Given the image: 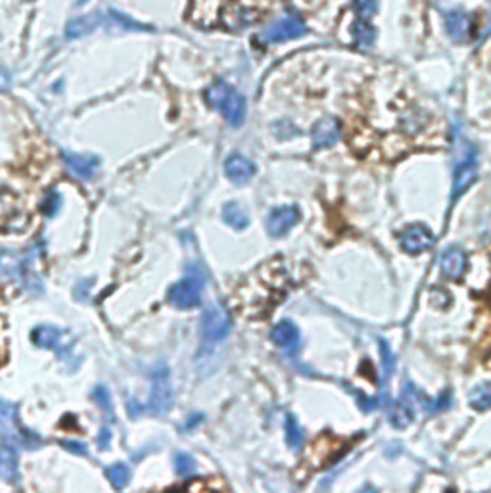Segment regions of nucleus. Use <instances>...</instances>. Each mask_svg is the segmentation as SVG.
Returning <instances> with one entry per match:
<instances>
[{"label": "nucleus", "instance_id": "f257e3e1", "mask_svg": "<svg viewBox=\"0 0 491 493\" xmlns=\"http://www.w3.org/2000/svg\"><path fill=\"white\" fill-rule=\"evenodd\" d=\"M206 271L200 265H190L176 285L169 288L167 299L176 309H190L202 304V292L206 288Z\"/></svg>", "mask_w": 491, "mask_h": 493}, {"label": "nucleus", "instance_id": "f03ea898", "mask_svg": "<svg viewBox=\"0 0 491 493\" xmlns=\"http://www.w3.org/2000/svg\"><path fill=\"white\" fill-rule=\"evenodd\" d=\"M206 100L211 108L223 112L225 120L233 127H240L246 117V98L228 83L217 81L206 90Z\"/></svg>", "mask_w": 491, "mask_h": 493}, {"label": "nucleus", "instance_id": "7ed1b4c3", "mask_svg": "<svg viewBox=\"0 0 491 493\" xmlns=\"http://www.w3.org/2000/svg\"><path fill=\"white\" fill-rule=\"evenodd\" d=\"M0 434L6 438L10 445H19V447L27 449H35L37 445H41V438L19 424L16 405L6 401V399H0Z\"/></svg>", "mask_w": 491, "mask_h": 493}, {"label": "nucleus", "instance_id": "20e7f679", "mask_svg": "<svg viewBox=\"0 0 491 493\" xmlns=\"http://www.w3.org/2000/svg\"><path fill=\"white\" fill-rule=\"evenodd\" d=\"M173 407V390H171L169 369L164 363L152 371V392L148 409L156 415H165Z\"/></svg>", "mask_w": 491, "mask_h": 493}, {"label": "nucleus", "instance_id": "39448f33", "mask_svg": "<svg viewBox=\"0 0 491 493\" xmlns=\"http://www.w3.org/2000/svg\"><path fill=\"white\" fill-rule=\"evenodd\" d=\"M478 177V154L472 144L465 142L463 154L457 159L453 173V194L451 198H459Z\"/></svg>", "mask_w": 491, "mask_h": 493}, {"label": "nucleus", "instance_id": "423d86ee", "mask_svg": "<svg viewBox=\"0 0 491 493\" xmlns=\"http://www.w3.org/2000/svg\"><path fill=\"white\" fill-rule=\"evenodd\" d=\"M231 332V315L225 305L209 304L202 317L204 340L209 344L223 341Z\"/></svg>", "mask_w": 491, "mask_h": 493}, {"label": "nucleus", "instance_id": "0eeeda50", "mask_svg": "<svg viewBox=\"0 0 491 493\" xmlns=\"http://www.w3.org/2000/svg\"><path fill=\"white\" fill-rule=\"evenodd\" d=\"M305 35V23L297 16H286L277 19L275 23L263 31L265 43H284L290 38H297Z\"/></svg>", "mask_w": 491, "mask_h": 493}, {"label": "nucleus", "instance_id": "6e6552de", "mask_svg": "<svg viewBox=\"0 0 491 493\" xmlns=\"http://www.w3.org/2000/svg\"><path fill=\"white\" fill-rule=\"evenodd\" d=\"M434 234L424 225H409L401 233V248L411 255H418V253L426 252V250L434 246Z\"/></svg>", "mask_w": 491, "mask_h": 493}, {"label": "nucleus", "instance_id": "1a4fd4ad", "mask_svg": "<svg viewBox=\"0 0 491 493\" xmlns=\"http://www.w3.org/2000/svg\"><path fill=\"white\" fill-rule=\"evenodd\" d=\"M297 223H300V209L296 206H280L273 209L267 217V230L271 236H284Z\"/></svg>", "mask_w": 491, "mask_h": 493}, {"label": "nucleus", "instance_id": "9d476101", "mask_svg": "<svg viewBox=\"0 0 491 493\" xmlns=\"http://www.w3.org/2000/svg\"><path fill=\"white\" fill-rule=\"evenodd\" d=\"M415 390L409 384L403 388V396L397 401L396 409L391 411L390 420L396 428H407L416 415V401H415Z\"/></svg>", "mask_w": 491, "mask_h": 493}, {"label": "nucleus", "instance_id": "9b49d317", "mask_svg": "<svg viewBox=\"0 0 491 493\" xmlns=\"http://www.w3.org/2000/svg\"><path fill=\"white\" fill-rule=\"evenodd\" d=\"M31 340L38 348L54 349L60 355L68 351V341L63 338L62 330L56 329V327H48V324L37 327V329L33 330Z\"/></svg>", "mask_w": 491, "mask_h": 493}, {"label": "nucleus", "instance_id": "f8f14e48", "mask_svg": "<svg viewBox=\"0 0 491 493\" xmlns=\"http://www.w3.org/2000/svg\"><path fill=\"white\" fill-rule=\"evenodd\" d=\"M225 175L233 183L246 184L255 175V164L250 158L242 156V154H231L225 159Z\"/></svg>", "mask_w": 491, "mask_h": 493}, {"label": "nucleus", "instance_id": "ddd939ff", "mask_svg": "<svg viewBox=\"0 0 491 493\" xmlns=\"http://www.w3.org/2000/svg\"><path fill=\"white\" fill-rule=\"evenodd\" d=\"M63 164L65 167L79 179H90L98 169L100 165V159L96 156H90V154H73V152H63Z\"/></svg>", "mask_w": 491, "mask_h": 493}, {"label": "nucleus", "instance_id": "4468645a", "mask_svg": "<svg viewBox=\"0 0 491 493\" xmlns=\"http://www.w3.org/2000/svg\"><path fill=\"white\" fill-rule=\"evenodd\" d=\"M338 137H340V127H338V121L334 117H322L313 127V133H311L315 148H328V146L336 144Z\"/></svg>", "mask_w": 491, "mask_h": 493}, {"label": "nucleus", "instance_id": "2eb2a0df", "mask_svg": "<svg viewBox=\"0 0 491 493\" xmlns=\"http://www.w3.org/2000/svg\"><path fill=\"white\" fill-rule=\"evenodd\" d=\"M441 271L449 278H460L466 271V253L457 246L448 248L441 253Z\"/></svg>", "mask_w": 491, "mask_h": 493}, {"label": "nucleus", "instance_id": "dca6fc26", "mask_svg": "<svg viewBox=\"0 0 491 493\" xmlns=\"http://www.w3.org/2000/svg\"><path fill=\"white\" fill-rule=\"evenodd\" d=\"M0 480L12 482V484L19 480L18 455H16V451H14L10 443L0 445Z\"/></svg>", "mask_w": 491, "mask_h": 493}, {"label": "nucleus", "instance_id": "f3484780", "mask_svg": "<svg viewBox=\"0 0 491 493\" xmlns=\"http://www.w3.org/2000/svg\"><path fill=\"white\" fill-rule=\"evenodd\" d=\"M100 26V14H87V16H79L73 18L65 26V37L68 38H79L85 37L88 33H93L96 27Z\"/></svg>", "mask_w": 491, "mask_h": 493}, {"label": "nucleus", "instance_id": "a211bd4d", "mask_svg": "<svg viewBox=\"0 0 491 493\" xmlns=\"http://www.w3.org/2000/svg\"><path fill=\"white\" fill-rule=\"evenodd\" d=\"M271 340L277 346H283V348H296L297 341H300V330H297V327L294 323L283 321L277 327H273Z\"/></svg>", "mask_w": 491, "mask_h": 493}, {"label": "nucleus", "instance_id": "6ab92c4d", "mask_svg": "<svg viewBox=\"0 0 491 493\" xmlns=\"http://www.w3.org/2000/svg\"><path fill=\"white\" fill-rule=\"evenodd\" d=\"M445 27L455 41H466L470 35V19L460 10H453L445 16Z\"/></svg>", "mask_w": 491, "mask_h": 493}, {"label": "nucleus", "instance_id": "aec40b11", "mask_svg": "<svg viewBox=\"0 0 491 493\" xmlns=\"http://www.w3.org/2000/svg\"><path fill=\"white\" fill-rule=\"evenodd\" d=\"M223 219H225V223H227L228 227L236 228V230H244V228L250 225L248 211H246L238 202L225 203V208H223Z\"/></svg>", "mask_w": 491, "mask_h": 493}, {"label": "nucleus", "instance_id": "412c9836", "mask_svg": "<svg viewBox=\"0 0 491 493\" xmlns=\"http://www.w3.org/2000/svg\"><path fill=\"white\" fill-rule=\"evenodd\" d=\"M353 38H355V45L361 51H369L376 38V29L366 21V19H357L353 23Z\"/></svg>", "mask_w": 491, "mask_h": 493}, {"label": "nucleus", "instance_id": "4be33fe9", "mask_svg": "<svg viewBox=\"0 0 491 493\" xmlns=\"http://www.w3.org/2000/svg\"><path fill=\"white\" fill-rule=\"evenodd\" d=\"M284 428H286V442H288V445L292 449H302L303 442H305V434H303L302 426L297 424L296 417L294 415H286V424H284Z\"/></svg>", "mask_w": 491, "mask_h": 493}, {"label": "nucleus", "instance_id": "5701e85b", "mask_svg": "<svg viewBox=\"0 0 491 493\" xmlns=\"http://www.w3.org/2000/svg\"><path fill=\"white\" fill-rule=\"evenodd\" d=\"M106 476L107 480L112 482V486H114L115 489H123V487L129 484V480H131V470H129V467L123 465V462H115V465H112V467L107 468Z\"/></svg>", "mask_w": 491, "mask_h": 493}, {"label": "nucleus", "instance_id": "b1692460", "mask_svg": "<svg viewBox=\"0 0 491 493\" xmlns=\"http://www.w3.org/2000/svg\"><path fill=\"white\" fill-rule=\"evenodd\" d=\"M470 405L476 411H487L491 405V390L490 384H480L470 392Z\"/></svg>", "mask_w": 491, "mask_h": 493}, {"label": "nucleus", "instance_id": "393cba45", "mask_svg": "<svg viewBox=\"0 0 491 493\" xmlns=\"http://www.w3.org/2000/svg\"><path fill=\"white\" fill-rule=\"evenodd\" d=\"M173 465H175V472L181 478H189L196 472V461L189 453H176L175 459H173Z\"/></svg>", "mask_w": 491, "mask_h": 493}, {"label": "nucleus", "instance_id": "a878e982", "mask_svg": "<svg viewBox=\"0 0 491 493\" xmlns=\"http://www.w3.org/2000/svg\"><path fill=\"white\" fill-rule=\"evenodd\" d=\"M110 18L114 19L117 26L123 27V29H129V31H150L152 29V27L144 26V23H139V21H134V19H131L129 16H125V14L115 12V10L110 12Z\"/></svg>", "mask_w": 491, "mask_h": 493}, {"label": "nucleus", "instance_id": "bb28decb", "mask_svg": "<svg viewBox=\"0 0 491 493\" xmlns=\"http://www.w3.org/2000/svg\"><path fill=\"white\" fill-rule=\"evenodd\" d=\"M380 351H382V371H384V382H388L391 373H394V365H396V361H394V354H391L390 346H388V341L386 340H380Z\"/></svg>", "mask_w": 491, "mask_h": 493}, {"label": "nucleus", "instance_id": "cd10ccee", "mask_svg": "<svg viewBox=\"0 0 491 493\" xmlns=\"http://www.w3.org/2000/svg\"><path fill=\"white\" fill-rule=\"evenodd\" d=\"M376 0H353V10L361 19H369L376 14Z\"/></svg>", "mask_w": 491, "mask_h": 493}, {"label": "nucleus", "instance_id": "c85d7f7f", "mask_svg": "<svg viewBox=\"0 0 491 493\" xmlns=\"http://www.w3.org/2000/svg\"><path fill=\"white\" fill-rule=\"evenodd\" d=\"M60 203H62V198H60V194H58V192H48V194H46V198H44V202H43L44 216L46 217L56 216V211L60 209Z\"/></svg>", "mask_w": 491, "mask_h": 493}, {"label": "nucleus", "instance_id": "c756f323", "mask_svg": "<svg viewBox=\"0 0 491 493\" xmlns=\"http://www.w3.org/2000/svg\"><path fill=\"white\" fill-rule=\"evenodd\" d=\"M93 398L98 405H100L104 411L112 413V401H110V392H107L104 386H96L95 392H93Z\"/></svg>", "mask_w": 491, "mask_h": 493}, {"label": "nucleus", "instance_id": "7c9ffc66", "mask_svg": "<svg viewBox=\"0 0 491 493\" xmlns=\"http://www.w3.org/2000/svg\"><path fill=\"white\" fill-rule=\"evenodd\" d=\"M62 445L68 449V451H71V453H75V455H81V457L88 455L87 445L81 442H62Z\"/></svg>", "mask_w": 491, "mask_h": 493}, {"label": "nucleus", "instance_id": "2f4dec72", "mask_svg": "<svg viewBox=\"0 0 491 493\" xmlns=\"http://www.w3.org/2000/svg\"><path fill=\"white\" fill-rule=\"evenodd\" d=\"M98 443H100L102 449H106L107 445H110V430H107V428L102 430V436L98 438Z\"/></svg>", "mask_w": 491, "mask_h": 493}, {"label": "nucleus", "instance_id": "473e14b6", "mask_svg": "<svg viewBox=\"0 0 491 493\" xmlns=\"http://www.w3.org/2000/svg\"><path fill=\"white\" fill-rule=\"evenodd\" d=\"M85 2H88V0H77V4H85Z\"/></svg>", "mask_w": 491, "mask_h": 493}]
</instances>
